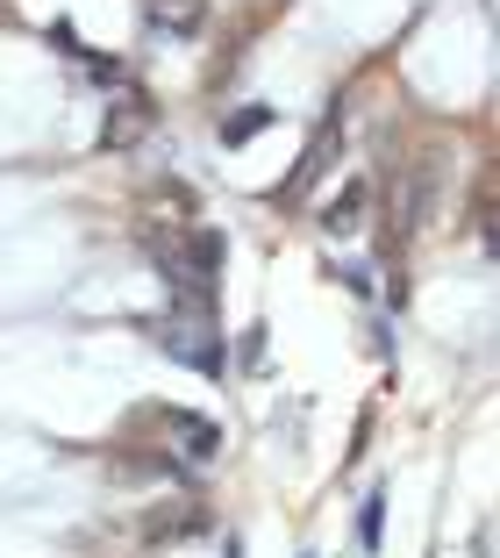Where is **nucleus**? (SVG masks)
Wrapping results in <instances>:
<instances>
[{
	"instance_id": "nucleus-1",
	"label": "nucleus",
	"mask_w": 500,
	"mask_h": 558,
	"mask_svg": "<svg viewBox=\"0 0 500 558\" xmlns=\"http://www.w3.org/2000/svg\"><path fill=\"white\" fill-rule=\"evenodd\" d=\"M150 337H158L164 359H179V365H194V373L222 379L229 344H222V323H215V301H172L164 323H150Z\"/></svg>"
},
{
	"instance_id": "nucleus-2",
	"label": "nucleus",
	"mask_w": 500,
	"mask_h": 558,
	"mask_svg": "<svg viewBox=\"0 0 500 558\" xmlns=\"http://www.w3.org/2000/svg\"><path fill=\"white\" fill-rule=\"evenodd\" d=\"M158 423H164V429H172V437H179V459H186V465H215V459H222V429H215L208 415L164 409Z\"/></svg>"
},
{
	"instance_id": "nucleus-3",
	"label": "nucleus",
	"mask_w": 500,
	"mask_h": 558,
	"mask_svg": "<svg viewBox=\"0 0 500 558\" xmlns=\"http://www.w3.org/2000/svg\"><path fill=\"white\" fill-rule=\"evenodd\" d=\"M329 158H337V116H329V122H322V130H315V144H307V150H301V165H293V180H286V186H279V194H272V201H301V194H307V186H315V180H322V172H329Z\"/></svg>"
},
{
	"instance_id": "nucleus-4",
	"label": "nucleus",
	"mask_w": 500,
	"mask_h": 558,
	"mask_svg": "<svg viewBox=\"0 0 500 558\" xmlns=\"http://www.w3.org/2000/svg\"><path fill=\"white\" fill-rule=\"evenodd\" d=\"M365 201H371V186L365 180H343V194L337 201H322V236H351V230H365Z\"/></svg>"
},
{
	"instance_id": "nucleus-5",
	"label": "nucleus",
	"mask_w": 500,
	"mask_h": 558,
	"mask_svg": "<svg viewBox=\"0 0 500 558\" xmlns=\"http://www.w3.org/2000/svg\"><path fill=\"white\" fill-rule=\"evenodd\" d=\"M144 130H150V100L122 94V100H114V116H108V130H100V150H130Z\"/></svg>"
},
{
	"instance_id": "nucleus-6",
	"label": "nucleus",
	"mask_w": 500,
	"mask_h": 558,
	"mask_svg": "<svg viewBox=\"0 0 500 558\" xmlns=\"http://www.w3.org/2000/svg\"><path fill=\"white\" fill-rule=\"evenodd\" d=\"M150 22L172 29V36H194L200 22H208V8H200V0H150Z\"/></svg>"
},
{
	"instance_id": "nucleus-7",
	"label": "nucleus",
	"mask_w": 500,
	"mask_h": 558,
	"mask_svg": "<svg viewBox=\"0 0 500 558\" xmlns=\"http://www.w3.org/2000/svg\"><path fill=\"white\" fill-rule=\"evenodd\" d=\"M265 122H272V108H258V100H251V108H236V116L222 122V144H251Z\"/></svg>"
},
{
	"instance_id": "nucleus-8",
	"label": "nucleus",
	"mask_w": 500,
	"mask_h": 558,
	"mask_svg": "<svg viewBox=\"0 0 500 558\" xmlns=\"http://www.w3.org/2000/svg\"><path fill=\"white\" fill-rule=\"evenodd\" d=\"M379 530H387V494H371V501H365V515H357V537H365V551L379 544Z\"/></svg>"
},
{
	"instance_id": "nucleus-9",
	"label": "nucleus",
	"mask_w": 500,
	"mask_h": 558,
	"mask_svg": "<svg viewBox=\"0 0 500 558\" xmlns=\"http://www.w3.org/2000/svg\"><path fill=\"white\" fill-rule=\"evenodd\" d=\"M265 337H272V329L251 323V329H243V344H236V359H243V365H265Z\"/></svg>"
},
{
	"instance_id": "nucleus-10",
	"label": "nucleus",
	"mask_w": 500,
	"mask_h": 558,
	"mask_svg": "<svg viewBox=\"0 0 500 558\" xmlns=\"http://www.w3.org/2000/svg\"><path fill=\"white\" fill-rule=\"evenodd\" d=\"M229 558H243V544H236V537H229Z\"/></svg>"
}]
</instances>
